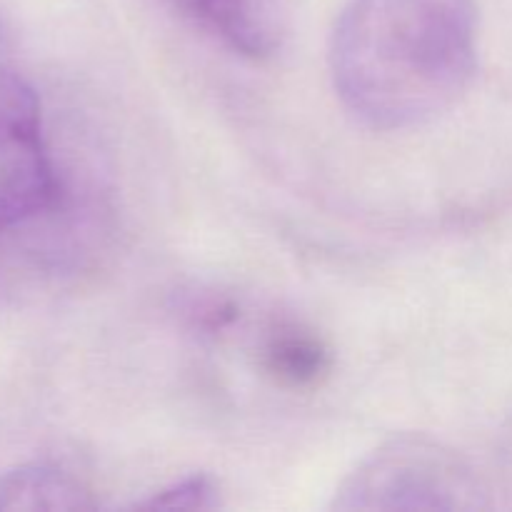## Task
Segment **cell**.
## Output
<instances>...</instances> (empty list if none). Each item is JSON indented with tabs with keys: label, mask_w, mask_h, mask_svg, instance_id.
<instances>
[{
	"label": "cell",
	"mask_w": 512,
	"mask_h": 512,
	"mask_svg": "<svg viewBox=\"0 0 512 512\" xmlns=\"http://www.w3.org/2000/svg\"><path fill=\"white\" fill-rule=\"evenodd\" d=\"M263 365L285 388H313L330 373V353L310 330L280 325L265 340Z\"/></svg>",
	"instance_id": "6"
},
{
	"label": "cell",
	"mask_w": 512,
	"mask_h": 512,
	"mask_svg": "<svg viewBox=\"0 0 512 512\" xmlns=\"http://www.w3.org/2000/svg\"><path fill=\"white\" fill-rule=\"evenodd\" d=\"M218 505V488L205 475H190L143 503V508L160 510H210Z\"/></svg>",
	"instance_id": "7"
},
{
	"label": "cell",
	"mask_w": 512,
	"mask_h": 512,
	"mask_svg": "<svg viewBox=\"0 0 512 512\" xmlns=\"http://www.w3.org/2000/svg\"><path fill=\"white\" fill-rule=\"evenodd\" d=\"M95 498L75 475L50 463H28L0 475V510H93Z\"/></svg>",
	"instance_id": "5"
},
{
	"label": "cell",
	"mask_w": 512,
	"mask_h": 512,
	"mask_svg": "<svg viewBox=\"0 0 512 512\" xmlns=\"http://www.w3.org/2000/svg\"><path fill=\"white\" fill-rule=\"evenodd\" d=\"M245 58H268L285 33L283 0H165Z\"/></svg>",
	"instance_id": "4"
},
{
	"label": "cell",
	"mask_w": 512,
	"mask_h": 512,
	"mask_svg": "<svg viewBox=\"0 0 512 512\" xmlns=\"http://www.w3.org/2000/svg\"><path fill=\"white\" fill-rule=\"evenodd\" d=\"M468 465L425 435H398L355 465L338 485L335 510H465L478 508Z\"/></svg>",
	"instance_id": "2"
},
{
	"label": "cell",
	"mask_w": 512,
	"mask_h": 512,
	"mask_svg": "<svg viewBox=\"0 0 512 512\" xmlns=\"http://www.w3.org/2000/svg\"><path fill=\"white\" fill-rule=\"evenodd\" d=\"M55 195L38 93L23 75L0 68V233L48 210Z\"/></svg>",
	"instance_id": "3"
},
{
	"label": "cell",
	"mask_w": 512,
	"mask_h": 512,
	"mask_svg": "<svg viewBox=\"0 0 512 512\" xmlns=\"http://www.w3.org/2000/svg\"><path fill=\"white\" fill-rule=\"evenodd\" d=\"M478 65L475 0H348L330 43L338 98L378 130L448 113Z\"/></svg>",
	"instance_id": "1"
}]
</instances>
